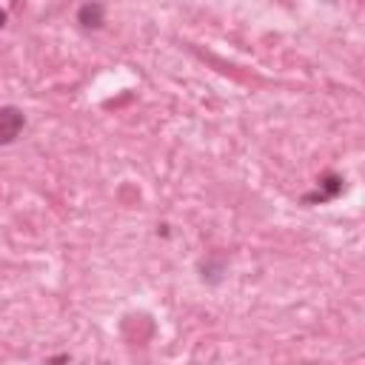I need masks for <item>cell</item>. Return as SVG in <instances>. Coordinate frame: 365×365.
<instances>
[{
	"instance_id": "obj_1",
	"label": "cell",
	"mask_w": 365,
	"mask_h": 365,
	"mask_svg": "<svg viewBox=\"0 0 365 365\" xmlns=\"http://www.w3.org/2000/svg\"><path fill=\"white\" fill-rule=\"evenodd\" d=\"M23 125H26V117H23V111L17 106H3L0 108V143L3 145L14 143L20 137V131H23Z\"/></svg>"
},
{
	"instance_id": "obj_2",
	"label": "cell",
	"mask_w": 365,
	"mask_h": 365,
	"mask_svg": "<svg viewBox=\"0 0 365 365\" xmlns=\"http://www.w3.org/2000/svg\"><path fill=\"white\" fill-rule=\"evenodd\" d=\"M77 23H80L83 29H100V26L106 23V9H103V3H100V0H86V3L80 6V11H77Z\"/></svg>"
},
{
	"instance_id": "obj_3",
	"label": "cell",
	"mask_w": 365,
	"mask_h": 365,
	"mask_svg": "<svg viewBox=\"0 0 365 365\" xmlns=\"http://www.w3.org/2000/svg\"><path fill=\"white\" fill-rule=\"evenodd\" d=\"M319 185H322V191H317V197H319V200H328V197H334V194L342 188V180H339L336 174H328V177H322Z\"/></svg>"
}]
</instances>
